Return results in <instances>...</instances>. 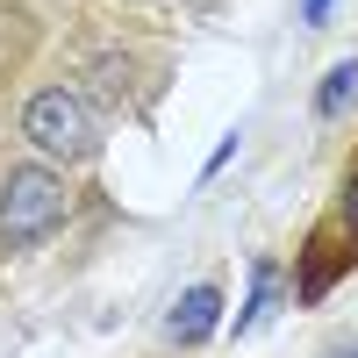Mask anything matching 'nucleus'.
Listing matches in <instances>:
<instances>
[{
	"label": "nucleus",
	"instance_id": "obj_1",
	"mask_svg": "<svg viewBox=\"0 0 358 358\" xmlns=\"http://www.w3.org/2000/svg\"><path fill=\"white\" fill-rule=\"evenodd\" d=\"M65 215H72V194L50 165H15L0 179V251L43 244V236L65 229Z\"/></svg>",
	"mask_w": 358,
	"mask_h": 358
},
{
	"label": "nucleus",
	"instance_id": "obj_2",
	"mask_svg": "<svg viewBox=\"0 0 358 358\" xmlns=\"http://www.w3.org/2000/svg\"><path fill=\"white\" fill-rule=\"evenodd\" d=\"M22 136H29V151L50 158V165H86V158L101 151L94 108H86V94H72V86H43V94H29Z\"/></svg>",
	"mask_w": 358,
	"mask_h": 358
},
{
	"label": "nucleus",
	"instance_id": "obj_3",
	"mask_svg": "<svg viewBox=\"0 0 358 358\" xmlns=\"http://www.w3.org/2000/svg\"><path fill=\"white\" fill-rule=\"evenodd\" d=\"M222 330V287H187V294H179V308L165 315V337L172 344H208V337H215Z\"/></svg>",
	"mask_w": 358,
	"mask_h": 358
},
{
	"label": "nucleus",
	"instance_id": "obj_4",
	"mask_svg": "<svg viewBox=\"0 0 358 358\" xmlns=\"http://www.w3.org/2000/svg\"><path fill=\"white\" fill-rule=\"evenodd\" d=\"M351 258H358V244H337L330 229H315L308 251H301V273H294V294H301V301H322V294H330V280L344 273Z\"/></svg>",
	"mask_w": 358,
	"mask_h": 358
},
{
	"label": "nucleus",
	"instance_id": "obj_5",
	"mask_svg": "<svg viewBox=\"0 0 358 358\" xmlns=\"http://www.w3.org/2000/svg\"><path fill=\"white\" fill-rule=\"evenodd\" d=\"M273 308H280V258H251V301L236 308V337H251Z\"/></svg>",
	"mask_w": 358,
	"mask_h": 358
},
{
	"label": "nucleus",
	"instance_id": "obj_6",
	"mask_svg": "<svg viewBox=\"0 0 358 358\" xmlns=\"http://www.w3.org/2000/svg\"><path fill=\"white\" fill-rule=\"evenodd\" d=\"M351 108H358V57L330 65V72H322V86H315V115H322V122H344Z\"/></svg>",
	"mask_w": 358,
	"mask_h": 358
},
{
	"label": "nucleus",
	"instance_id": "obj_7",
	"mask_svg": "<svg viewBox=\"0 0 358 358\" xmlns=\"http://www.w3.org/2000/svg\"><path fill=\"white\" fill-rule=\"evenodd\" d=\"M94 72H101V86H108L115 101L129 94V57H94Z\"/></svg>",
	"mask_w": 358,
	"mask_h": 358
},
{
	"label": "nucleus",
	"instance_id": "obj_8",
	"mask_svg": "<svg viewBox=\"0 0 358 358\" xmlns=\"http://www.w3.org/2000/svg\"><path fill=\"white\" fill-rule=\"evenodd\" d=\"M337 215H344V236L358 244V165L344 172V201H337Z\"/></svg>",
	"mask_w": 358,
	"mask_h": 358
},
{
	"label": "nucleus",
	"instance_id": "obj_9",
	"mask_svg": "<svg viewBox=\"0 0 358 358\" xmlns=\"http://www.w3.org/2000/svg\"><path fill=\"white\" fill-rule=\"evenodd\" d=\"M301 22H330V0H301Z\"/></svg>",
	"mask_w": 358,
	"mask_h": 358
},
{
	"label": "nucleus",
	"instance_id": "obj_10",
	"mask_svg": "<svg viewBox=\"0 0 358 358\" xmlns=\"http://www.w3.org/2000/svg\"><path fill=\"white\" fill-rule=\"evenodd\" d=\"M330 358H358V344H337V351H330Z\"/></svg>",
	"mask_w": 358,
	"mask_h": 358
}]
</instances>
